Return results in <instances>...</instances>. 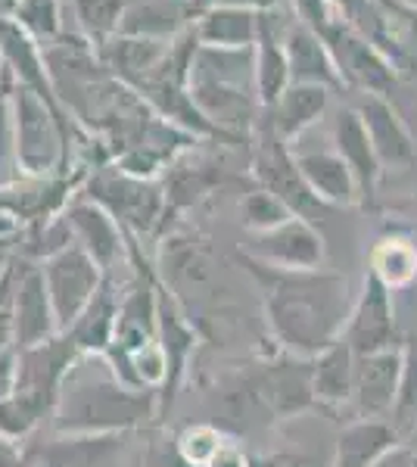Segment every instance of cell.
Segmentation results:
<instances>
[{"instance_id":"32","label":"cell","mask_w":417,"mask_h":467,"mask_svg":"<svg viewBox=\"0 0 417 467\" xmlns=\"http://www.w3.org/2000/svg\"><path fill=\"white\" fill-rule=\"evenodd\" d=\"M16 131H13V107H10V75L4 69L0 85V187H6L16 178Z\"/></svg>"},{"instance_id":"18","label":"cell","mask_w":417,"mask_h":467,"mask_svg":"<svg viewBox=\"0 0 417 467\" xmlns=\"http://www.w3.org/2000/svg\"><path fill=\"white\" fill-rule=\"evenodd\" d=\"M296 169L312 187V193L324 206H355L361 200L349 165L339 160L337 150H312V153H293Z\"/></svg>"},{"instance_id":"40","label":"cell","mask_w":417,"mask_h":467,"mask_svg":"<svg viewBox=\"0 0 417 467\" xmlns=\"http://www.w3.org/2000/svg\"><path fill=\"white\" fill-rule=\"evenodd\" d=\"M215 4H222V0H191V13L196 16V13L209 10V6H215Z\"/></svg>"},{"instance_id":"22","label":"cell","mask_w":417,"mask_h":467,"mask_svg":"<svg viewBox=\"0 0 417 467\" xmlns=\"http://www.w3.org/2000/svg\"><path fill=\"white\" fill-rule=\"evenodd\" d=\"M66 224L78 237L81 250L100 268L112 265L116 253L122 250V224L106 213L103 206H97V202H75L66 213Z\"/></svg>"},{"instance_id":"11","label":"cell","mask_w":417,"mask_h":467,"mask_svg":"<svg viewBox=\"0 0 417 467\" xmlns=\"http://www.w3.org/2000/svg\"><path fill=\"white\" fill-rule=\"evenodd\" d=\"M355 112L361 116L368 131V140L377 153V162L381 169H412L417 160V147L414 138L408 131V125L401 122L399 109L392 107L386 97L377 94H359V103H355Z\"/></svg>"},{"instance_id":"36","label":"cell","mask_w":417,"mask_h":467,"mask_svg":"<svg viewBox=\"0 0 417 467\" xmlns=\"http://www.w3.org/2000/svg\"><path fill=\"white\" fill-rule=\"evenodd\" d=\"M13 334V306H10V281L0 284V349Z\"/></svg>"},{"instance_id":"42","label":"cell","mask_w":417,"mask_h":467,"mask_svg":"<svg viewBox=\"0 0 417 467\" xmlns=\"http://www.w3.org/2000/svg\"><path fill=\"white\" fill-rule=\"evenodd\" d=\"M330 4H333V6H337V10H339V13H346V10H349V6H352V4H355V0H330Z\"/></svg>"},{"instance_id":"45","label":"cell","mask_w":417,"mask_h":467,"mask_svg":"<svg viewBox=\"0 0 417 467\" xmlns=\"http://www.w3.org/2000/svg\"><path fill=\"white\" fill-rule=\"evenodd\" d=\"M401 4H408V6H414V10H417V0H401Z\"/></svg>"},{"instance_id":"8","label":"cell","mask_w":417,"mask_h":467,"mask_svg":"<svg viewBox=\"0 0 417 467\" xmlns=\"http://www.w3.org/2000/svg\"><path fill=\"white\" fill-rule=\"evenodd\" d=\"M253 175L262 181L265 191H271L277 200H284L287 209H290L296 218L315 222L318 215H328L330 206H324V202L315 197L312 187L306 184V178H302L299 169H296L293 153L287 150V144L271 131V128H265L262 144L255 147Z\"/></svg>"},{"instance_id":"21","label":"cell","mask_w":417,"mask_h":467,"mask_svg":"<svg viewBox=\"0 0 417 467\" xmlns=\"http://www.w3.org/2000/svg\"><path fill=\"white\" fill-rule=\"evenodd\" d=\"M191 6L169 0H128L119 35L143 37V41H174L191 28Z\"/></svg>"},{"instance_id":"24","label":"cell","mask_w":417,"mask_h":467,"mask_svg":"<svg viewBox=\"0 0 417 467\" xmlns=\"http://www.w3.org/2000/svg\"><path fill=\"white\" fill-rule=\"evenodd\" d=\"M399 446V433L386 420H359L339 433L333 467H370L381 455Z\"/></svg>"},{"instance_id":"27","label":"cell","mask_w":417,"mask_h":467,"mask_svg":"<svg viewBox=\"0 0 417 467\" xmlns=\"http://www.w3.org/2000/svg\"><path fill=\"white\" fill-rule=\"evenodd\" d=\"M116 299L112 290L103 287L94 293V299L88 303V308L81 312V318L72 324V337L69 340L81 349H103L109 343V337L116 334Z\"/></svg>"},{"instance_id":"13","label":"cell","mask_w":417,"mask_h":467,"mask_svg":"<svg viewBox=\"0 0 417 467\" xmlns=\"http://www.w3.org/2000/svg\"><path fill=\"white\" fill-rule=\"evenodd\" d=\"M401 378V346L370 352V356H355V409L365 420H377L383 414H392L399 396Z\"/></svg>"},{"instance_id":"29","label":"cell","mask_w":417,"mask_h":467,"mask_svg":"<svg viewBox=\"0 0 417 467\" xmlns=\"http://www.w3.org/2000/svg\"><path fill=\"white\" fill-rule=\"evenodd\" d=\"M370 271L386 284L390 290L408 287L417 281V246H412L408 240H383L374 250V262Z\"/></svg>"},{"instance_id":"20","label":"cell","mask_w":417,"mask_h":467,"mask_svg":"<svg viewBox=\"0 0 417 467\" xmlns=\"http://www.w3.org/2000/svg\"><path fill=\"white\" fill-rule=\"evenodd\" d=\"M169 47H172V41H143V37L116 35L97 47V59H100L103 69L109 72L112 78L134 90L159 63H162Z\"/></svg>"},{"instance_id":"5","label":"cell","mask_w":417,"mask_h":467,"mask_svg":"<svg viewBox=\"0 0 417 467\" xmlns=\"http://www.w3.org/2000/svg\"><path fill=\"white\" fill-rule=\"evenodd\" d=\"M318 35H321V41L328 44L346 90L377 94V97L390 94L399 78L396 69H392V63L368 41L365 35H359L352 26H349L343 19V13H339L333 22H328Z\"/></svg>"},{"instance_id":"43","label":"cell","mask_w":417,"mask_h":467,"mask_svg":"<svg viewBox=\"0 0 417 467\" xmlns=\"http://www.w3.org/2000/svg\"><path fill=\"white\" fill-rule=\"evenodd\" d=\"M169 4H181V6H191V0H169Z\"/></svg>"},{"instance_id":"14","label":"cell","mask_w":417,"mask_h":467,"mask_svg":"<svg viewBox=\"0 0 417 467\" xmlns=\"http://www.w3.org/2000/svg\"><path fill=\"white\" fill-rule=\"evenodd\" d=\"M284 50H287V66H290V85H318L328 90H346L328 44L308 26L296 22L293 13L284 32Z\"/></svg>"},{"instance_id":"1","label":"cell","mask_w":417,"mask_h":467,"mask_svg":"<svg viewBox=\"0 0 417 467\" xmlns=\"http://www.w3.org/2000/svg\"><path fill=\"white\" fill-rule=\"evenodd\" d=\"M253 271L268 287V318L280 343L296 352H318L337 343L349 321V287L343 277L308 275V271H280L246 255Z\"/></svg>"},{"instance_id":"44","label":"cell","mask_w":417,"mask_h":467,"mask_svg":"<svg viewBox=\"0 0 417 467\" xmlns=\"http://www.w3.org/2000/svg\"><path fill=\"white\" fill-rule=\"evenodd\" d=\"M0 85H4V57H0Z\"/></svg>"},{"instance_id":"38","label":"cell","mask_w":417,"mask_h":467,"mask_svg":"<svg viewBox=\"0 0 417 467\" xmlns=\"http://www.w3.org/2000/svg\"><path fill=\"white\" fill-rule=\"evenodd\" d=\"M0 467H28L26 458L19 455L16 446L6 436H0Z\"/></svg>"},{"instance_id":"12","label":"cell","mask_w":417,"mask_h":467,"mask_svg":"<svg viewBox=\"0 0 417 467\" xmlns=\"http://www.w3.org/2000/svg\"><path fill=\"white\" fill-rule=\"evenodd\" d=\"M200 47L249 50L262 32V6L253 0H222L209 10L196 13L191 22Z\"/></svg>"},{"instance_id":"30","label":"cell","mask_w":417,"mask_h":467,"mask_svg":"<svg viewBox=\"0 0 417 467\" xmlns=\"http://www.w3.org/2000/svg\"><path fill=\"white\" fill-rule=\"evenodd\" d=\"M392 427L396 433L417 431V334L401 343V378L396 405H392Z\"/></svg>"},{"instance_id":"26","label":"cell","mask_w":417,"mask_h":467,"mask_svg":"<svg viewBox=\"0 0 417 467\" xmlns=\"http://www.w3.org/2000/svg\"><path fill=\"white\" fill-rule=\"evenodd\" d=\"M66 13H72V32L81 35L90 47H100L119 35L128 0H63Z\"/></svg>"},{"instance_id":"17","label":"cell","mask_w":417,"mask_h":467,"mask_svg":"<svg viewBox=\"0 0 417 467\" xmlns=\"http://www.w3.org/2000/svg\"><path fill=\"white\" fill-rule=\"evenodd\" d=\"M333 150H337L339 160H343L349 165V171H352L361 200L370 197L377 181L383 175V169H381V162H377V153L368 140L365 122H361V116L355 112V107L339 109L337 119H333Z\"/></svg>"},{"instance_id":"34","label":"cell","mask_w":417,"mask_h":467,"mask_svg":"<svg viewBox=\"0 0 417 467\" xmlns=\"http://www.w3.org/2000/svg\"><path fill=\"white\" fill-rule=\"evenodd\" d=\"M222 449V440L212 427H191L181 436V455L187 464H209V458Z\"/></svg>"},{"instance_id":"19","label":"cell","mask_w":417,"mask_h":467,"mask_svg":"<svg viewBox=\"0 0 417 467\" xmlns=\"http://www.w3.org/2000/svg\"><path fill=\"white\" fill-rule=\"evenodd\" d=\"M330 94L333 90L318 85H290L275 107L265 109L268 112V128L284 144H293L296 138H302L308 128L324 119V112L330 107Z\"/></svg>"},{"instance_id":"33","label":"cell","mask_w":417,"mask_h":467,"mask_svg":"<svg viewBox=\"0 0 417 467\" xmlns=\"http://www.w3.org/2000/svg\"><path fill=\"white\" fill-rule=\"evenodd\" d=\"M212 187V175L206 169H184V165H174L172 171V181L165 184V200L174 202V206H191L203 197V193H209Z\"/></svg>"},{"instance_id":"2","label":"cell","mask_w":417,"mask_h":467,"mask_svg":"<svg viewBox=\"0 0 417 467\" xmlns=\"http://www.w3.org/2000/svg\"><path fill=\"white\" fill-rule=\"evenodd\" d=\"M187 88L196 109L222 138L249 131L255 125V112L262 109L255 97V47H200L193 54Z\"/></svg>"},{"instance_id":"4","label":"cell","mask_w":417,"mask_h":467,"mask_svg":"<svg viewBox=\"0 0 417 467\" xmlns=\"http://www.w3.org/2000/svg\"><path fill=\"white\" fill-rule=\"evenodd\" d=\"M10 75V72H6ZM10 107H13V131H16V162L26 175L44 178L63 162L69 125L66 116L47 107L28 88H19L10 78Z\"/></svg>"},{"instance_id":"15","label":"cell","mask_w":417,"mask_h":467,"mask_svg":"<svg viewBox=\"0 0 417 467\" xmlns=\"http://www.w3.org/2000/svg\"><path fill=\"white\" fill-rule=\"evenodd\" d=\"M128 446V433L106 436H78V440H57L35 449L28 455V467H119Z\"/></svg>"},{"instance_id":"9","label":"cell","mask_w":417,"mask_h":467,"mask_svg":"<svg viewBox=\"0 0 417 467\" xmlns=\"http://www.w3.org/2000/svg\"><path fill=\"white\" fill-rule=\"evenodd\" d=\"M249 253L255 262H268L280 271H315L324 262V240L306 218H290L277 228L253 234Z\"/></svg>"},{"instance_id":"31","label":"cell","mask_w":417,"mask_h":467,"mask_svg":"<svg viewBox=\"0 0 417 467\" xmlns=\"http://www.w3.org/2000/svg\"><path fill=\"white\" fill-rule=\"evenodd\" d=\"M240 218H244V224L253 234H265V231L277 228V224L290 222L293 213L287 209L284 200H277L271 191L259 187V191L246 193V197L240 200Z\"/></svg>"},{"instance_id":"39","label":"cell","mask_w":417,"mask_h":467,"mask_svg":"<svg viewBox=\"0 0 417 467\" xmlns=\"http://www.w3.org/2000/svg\"><path fill=\"white\" fill-rule=\"evenodd\" d=\"M284 467H333V464L321 462V458H290V462H284Z\"/></svg>"},{"instance_id":"25","label":"cell","mask_w":417,"mask_h":467,"mask_svg":"<svg viewBox=\"0 0 417 467\" xmlns=\"http://www.w3.org/2000/svg\"><path fill=\"white\" fill-rule=\"evenodd\" d=\"M315 399L330 405H343L352 399L355 389V352L346 340H337L318 356L315 374H312Z\"/></svg>"},{"instance_id":"3","label":"cell","mask_w":417,"mask_h":467,"mask_svg":"<svg viewBox=\"0 0 417 467\" xmlns=\"http://www.w3.org/2000/svg\"><path fill=\"white\" fill-rule=\"evenodd\" d=\"M150 393H131L119 378H88L75 374L59 405L57 431L69 433H119L150 414Z\"/></svg>"},{"instance_id":"16","label":"cell","mask_w":417,"mask_h":467,"mask_svg":"<svg viewBox=\"0 0 417 467\" xmlns=\"http://www.w3.org/2000/svg\"><path fill=\"white\" fill-rule=\"evenodd\" d=\"M57 327V315L41 268H28L13 293V334L22 349L44 343Z\"/></svg>"},{"instance_id":"23","label":"cell","mask_w":417,"mask_h":467,"mask_svg":"<svg viewBox=\"0 0 417 467\" xmlns=\"http://www.w3.org/2000/svg\"><path fill=\"white\" fill-rule=\"evenodd\" d=\"M312 365H302V361H277L265 371L262 389L268 405L277 414H296L315 402L312 389Z\"/></svg>"},{"instance_id":"41","label":"cell","mask_w":417,"mask_h":467,"mask_svg":"<svg viewBox=\"0 0 417 467\" xmlns=\"http://www.w3.org/2000/svg\"><path fill=\"white\" fill-rule=\"evenodd\" d=\"M13 4H16V0H0V19H6L13 13Z\"/></svg>"},{"instance_id":"10","label":"cell","mask_w":417,"mask_h":467,"mask_svg":"<svg viewBox=\"0 0 417 467\" xmlns=\"http://www.w3.org/2000/svg\"><path fill=\"white\" fill-rule=\"evenodd\" d=\"M346 343L352 346L355 356H370V352L392 349V346H396V308H392V290L386 287L374 271H368L361 299H359V306L352 308Z\"/></svg>"},{"instance_id":"6","label":"cell","mask_w":417,"mask_h":467,"mask_svg":"<svg viewBox=\"0 0 417 467\" xmlns=\"http://www.w3.org/2000/svg\"><path fill=\"white\" fill-rule=\"evenodd\" d=\"M44 284H47L57 327H72L81 312L100 290V265H97L81 246H63L59 253L47 255Z\"/></svg>"},{"instance_id":"35","label":"cell","mask_w":417,"mask_h":467,"mask_svg":"<svg viewBox=\"0 0 417 467\" xmlns=\"http://www.w3.org/2000/svg\"><path fill=\"white\" fill-rule=\"evenodd\" d=\"M370 467H417V449L396 446V449L386 451V455L377 458Z\"/></svg>"},{"instance_id":"28","label":"cell","mask_w":417,"mask_h":467,"mask_svg":"<svg viewBox=\"0 0 417 467\" xmlns=\"http://www.w3.org/2000/svg\"><path fill=\"white\" fill-rule=\"evenodd\" d=\"M66 4L63 0H16L13 13L6 19H13L26 35H32L41 47L57 41L66 32Z\"/></svg>"},{"instance_id":"7","label":"cell","mask_w":417,"mask_h":467,"mask_svg":"<svg viewBox=\"0 0 417 467\" xmlns=\"http://www.w3.org/2000/svg\"><path fill=\"white\" fill-rule=\"evenodd\" d=\"M88 193L90 202L103 206L119 224H125V228L138 234L153 228L165 206V193L159 191L153 181L131 178L122 169H109L94 175L88 184Z\"/></svg>"},{"instance_id":"37","label":"cell","mask_w":417,"mask_h":467,"mask_svg":"<svg viewBox=\"0 0 417 467\" xmlns=\"http://www.w3.org/2000/svg\"><path fill=\"white\" fill-rule=\"evenodd\" d=\"M206 467H246V458L240 455L237 449H227V446H222L215 451V455L209 458V464Z\"/></svg>"}]
</instances>
